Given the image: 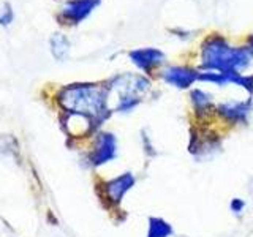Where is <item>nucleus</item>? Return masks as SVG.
<instances>
[{"mask_svg":"<svg viewBox=\"0 0 253 237\" xmlns=\"http://www.w3.org/2000/svg\"><path fill=\"white\" fill-rule=\"evenodd\" d=\"M201 63L204 70L223 73H244L253 65V49L247 46H233L220 35H213L203 43Z\"/></svg>","mask_w":253,"mask_h":237,"instance_id":"f257e3e1","label":"nucleus"},{"mask_svg":"<svg viewBox=\"0 0 253 237\" xmlns=\"http://www.w3.org/2000/svg\"><path fill=\"white\" fill-rule=\"evenodd\" d=\"M59 101L70 114L89 118L90 122H100L109 114L108 89L95 84H73L65 87Z\"/></svg>","mask_w":253,"mask_h":237,"instance_id":"f03ea898","label":"nucleus"},{"mask_svg":"<svg viewBox=\"0 0 253 237\" xmlns=\"http://www.w3.org/2000/svg\"><path fill=\"white\" fill-rule=\"evenodd\" d=\"M150 89V81L144 75H133V73H124L111 79L108 85V92L117 93V105L114 106L116 113H131L136 109L142 97Z\"/></svg>","mask_w":253,"mask_h":237,"instance_id":"7ed1b4c3","label":"nucleus"},{"mask_svg":"<svg viewBox=\"0 0 253 237\" xmlns=\"http://www.w3.org/2000/svg\"><path fill=\"white\" fill-rule=\"evenodd\" d=\"M163 81L174 89L185 90L190 89L196 81H200V71L185 65H169L160 73Z\"/></svg>","mask_w":253,"mask_h":237,"instance_id":"20e7f679","label":"nucleus"},{"mask_svg":"<svg viewBox=\"0 0 253 237\" xmlns=\"http://www.w3.org/2000/svg\"><path fill=\"white\" fill-rule=\"evenodd\" d=\"M117 149H119L117 138L113 133L108 131L100 133L93 142V149L90 152V163L93 166H101L109 163L117 157Z\"/></svg>","mask_w":253,"mask_h":237,"instance_id":"39448f33","label":"nucleus"},{"mask_svg":"<svg viewBox=\"0 0 253 237\" xmlns=\"http://www.w3.org/2000/svg\"><path fill=\"white\" fill-rule=\"evenodd\" d=\"M128 57L133 65L144 75H149L154 70L160 68L166 60L165 52L157 49V47H138V49L128 52Z\"/></svg>","mask_w":253,"mask_h":237,"instance_id":"423d86ee","label":"nucleus"},{"mask_svg":"<svg viewBox=\"0 0 253 237\" xmlns=\"http://www.w3.org/2000/svg\"><path fill=\"white\" fill-rule=\"evenodd\" d=\"M253 103L250 98L247 100H229L217 105L215 111L225 120L231 123H245L249 116L252 114Z\"/></svg>","mask_w":253,"mask_h":237,"instance_id":"0eeeda50","label":"nucleus"},{"mask_svg":"<svg viewBox=\"0 0 253 237\" xmlns=\"http://www.w3.org/2000/svg\"><path fill=\"white\" fill-rule=\"evenodd\" d=\"M101 0H68L60 11V18L65 24H79L89 16L95 8L100 5Z\"/></svg>","mask_w":253,"mask_h":237,"instance_id":"6e6552de","label":"nucleus"},{"mask_svg":"<svg viewBox=\"0 0 253 237\" xmlns=\"http://www.w3.org/2000/svg\"><path fill=\"white\" fill-rule=\"evenodd\" d=\"M134 182H136V179H134L133 172H124V174H121L119 177L109 180L108 184L105 185L106 198L111 202L119 204L124 199V196L133 188Z\"/></svg>","mask_w":253,"mask_h":237,"instance_id":"1a4fd4ad","label":"nucleus"},{"mask_svg":"<svg viewBox=\"0 0 253 237\" xmlns=\"http://www.w3.org/2000/svg\"><path fill=\"white\" fill-rule=\"evenodd\" d=\"M190 98H192L193 109H195V113L198 116L209 113V111L212 109V106H213V97H212V93L206 92V90L195 89L192 93H190Z\"/></svg>","mask_w":253,"mask_h":237,"instance_id":"9d476101","label":"nucleus"},{"mask_svg":"<svg viewBox=\"0 0 253 237\" xmlns=\"http://www.w3.org/2000/svg\"><path fill=\"white\" fill-rule=\"evenodd\" d=\"M172 226L160 217H150L147 225V237H171Z\"/></svg>","mask_w":253,"mask_h":237,"instance_id":"9b49d317","label":"nucleus"},{"mask_svg":"<svg viewBox=\"0 0 253 237\" xmlns=\"http://www.w3.org/2000/svg\"><path fill=\"white\" fill-rule=\"evenodd\" d=\"M49 46H51V54L54 55L57 60H65L68 57L70 52V41L65 35L62 34H54L49 40Z\"/></svg>","mask_w":253,"mask_h":237,"instance_id":"f8f14e48","label":"nucleus"},{"mask_svg":"<svg viewBox=\"0 0 253 237\" xmlns=\"http://www.w3.org/2000/svg\"><path fill=\"white\" fill-rule=\"evenodd\" d=\"M14 19V13H13V8L10 3H5L3 5V10H0V26L8 27Z\"/></svg>","mask_w":253,"mask_h":237,"instance_id":"ddd939ff","label":"nucleus"},{"mask_svg":"<svg viewBox=\"0 0 253 237\" xmlns=\"http://www.w3.org/2000/svg\"><path fill=\"white\" fill-rule=\"evenodd\" d=\"M244 209H245V201L241 199V198H234V199H231V202H229V210H231L234 215H241Z\"/></svg>","mask_w":253,"mask_h":237,"instance_id":"4468645a","label":"nucleus"},{"mask_svg":"<svg viewBox=\"0 0 253 237\" xmlns=\"http://www.w3.org/2000/svg\"><path fill=\"white\" fill-rule=\"evenodd\" d=\"M249 46L253 49V35H252V37H250V40H249Z\"/></svg>","mask_w":253,"mask_h":237,"instance_id":"2eb2a0df","label":"nucleus"}]
</instances>
